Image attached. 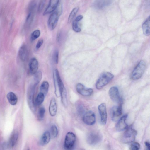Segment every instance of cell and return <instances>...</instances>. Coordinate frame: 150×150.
I'll use <instances>...</instances> for the list:
<instances>
[{
    "label": "cell",
    "mask_w": 150,
    "mask_h": 150,
    "mask_svg": "<svg viewBox=\"0 0 150 150\" xmlns=\"http://www.w3.org/2000/svg\"><path fill=\"white\" fill-rule=\"evenodd\" d=\"M55 75L58 88L61 97V101L63 105L67 107L68 105L67 92L57 69L55 70Z\"/></svg>",
    "instance_id": "6da1fadb"
},
{
    "label": "cell",
    "mask_w": 150,
    "mask_h": 150,
    "mask_svg": "<svg viewBox=\"0 0 150 150\" xmlns=\"http://www.w3.org/2000/svg\"><path fill=\"white\" fill-rule=\"evenodd\" d=\"M62 13V6H59L50 15L47 21L48 26L50 30H52L55 28Z\"/></svg>",
    "instance_id": "7a4b0ae2"
},
{
    "label": "cell",
    "mask_w": 150,
    "mask_h": 150,
    "mask_svg": "<svg viewBox=\"0 0 150 150\" xmlns=\"http://www.w3.org/2000/svg\"><path fill=\"white\" fill-rule=\"evenodd\" d=\"M114 75L109 72H105L100 76L96 83V87L100 89L108 84L113 79Z\"/></svg>",
    "instance_id": "3957f363"
},
{
    "label": "cell",
    "mask_w": 150,
    "mask_h": 150,
    "mask_svg": "<svg viewBox=\"0 0 150 150\" xmlns=\"http://www.w3.org/2000/svg\"><path fill=\"white\" fill-rule=\"evenodd\" d=\"M146 64L143 60L140 61L134 69L131 75V78L133 80L139 79L142 76L145 70Z\"/></svg>",
    "instance_id": "277c9868"
},
{
    "label": "cell",
    "mask_w": 150,
    "mask_h": 150,
    "mask_svg": "<svg viewBox=\"0 0 150 150\" xmlns=\"http://www.w3.org/2000/svg\"><path fill=\"white\" fill-rule=\"evenodd\" d=\"M126 129L122 137V141L125 143L132 142L135 139L137 132L132 128L131 126L128 127Z\"/></svg>",
    "instance_id": "5b68a950"
},
{
    "label": "cell",
    "mask_w": 150,
    "mask_h": 150,
    "mask_svg": "<svg viewBox=\"0 0 150 150\" xmlns=\"http://www.w3.org/2000/svg\"><path fill=\"white\" fill-rule=\"evenodd\" d=\"M76 141V136L75 134L71 132H68L65 136L64 148L66 150L72 149L74 147Z\"/></svg>",
    "instance_id": "8992f818"
},
{
    "label": "cell",
    "mask_w": 150,
    "mask_h": 150,
    "mask_svg": "<svg viewBox=\"0 0 150 150\" xmlns=\"http://www.w3.org/2000/svg\"><path fill=\"white\" fill-rule=\"evenodd\" d=\"M102 139V137L100 133L96 132H92L87 134L86 140L89 145H94L99 143Z\"/></svg>",
    "instance_id": "52a82bcc"
},
{
    "label": "cell",
    "mask_w": 150,
    "mask_h": 150,
    "mask_svg": "<svg viewBox=\"0 0 150 150\" xmlns=\"http://www.w3.org/2000/svg\"><path fill=\"white\" fill-rule=\"evenodd\" d=\"M109 95L113 101L117 103H122V99L120 96L118 88L115 86L111 87L109 91Z\"/></svg>",
    "instance_id": "ba28073f"
},
{
    "label": "cell",
    "mask_w": 150,
    "mask_h": 150,
    "mask_svg": "<svg viewBox=\"0 0 150 150\" xmlns=\"http://www.w3.org/2000/svg\"><path fill=\"white\" fill-rule=\"evenodd\" d=\"M96 120L95 115L94 112L92 111H87L83 115V120L86 125H91L94 124L96 122Z\"/></svg>",
    "instance_id": "9c48e42d"
},
{
    "label": "cell",
    "mask_w": 150,
    "mask_h": 150,
    "mask_svg": "<svg viewBox=\"0 0 150 150\" xmlns=\"http://www.w3.org/2000/svg\"><path fill=\"white\" fill-rule=\"evenodd\" d=\"M76 89L78 93L84 96H90L93 92L92 89L86 88L83 84L79 83L77 84Z\"/></svg>",
    "instance_id": "30bf717a"
},
{
    "label": "cell",
    "mask_w": 150,
    "mask_h": 150,
    "mask_svg": "<svg viewBox=\"0 0 150 150\" xmlns=\"http://www.w3.org/2000/svg\"><path fill=\"white\" fill-rule=\"evenodd\" d=\"M98 110L100 117V121L103 125H105L107 121V112L106 104L103 103L98 106Z\"/></svg>",
    "instance_id": "8fae6325"
},
{
    "label": "cell",
    "mask_w": 150,
    "mask_h": 150,
    "mask_svg": "<svg viewBox=\"0 0 150 150\" xmlns=\"http://www.w3.org/2000/svg\"><path fill=\"white\" fill-rule=\"evenodd\" d=\"M110 114L112 119L116 121L122 114V103L118 106H114L111 109Z\"/></svg>",
    "instance_id": "7c38bea8"
},
{
    "label": "cell",
    "mask_w": 150,
    "mask_h": 150,
    "mask_svg": "<svg viewBox=\"0 0 150 150\" xmlns=\"http://www.w3.org/2000/svg\"><path fill=\"white\" fill-rule=\"evenodd\" d=\"M59 0H50L48 5L43 13V15H45L53 12L58 6Z\"/></svg>",
    "instance_id": "4fadbf2b"
},
{
    "label": "cell",
    "mask_w": 150,
    "mask_h": 150,
    "mask_svg": "<svg viewBox=\"0 0 150 150\" xmlns=\"http://www.w3.org/2000/svg\"><path fill=\"white\" fill-rule=\"evenodd\" d=\"M127 115H125L121 117L117 122L115 126L116 130L118 131H121L126 129L128 127L126 121Z\"/></svg>",
    "instance_id": "5bb4252c"
},
{
    "label": "cell",
    "mask_w": 150,
    "mask_h": 150,
    "mask_svg": "<svg viewBox=\"0 0 150 150\" xmlns=\"http://www.w3.org/2000/svg\"><path fill=\"white\" fill-rule=\"evenodd\" d=\"M35 85H32L30 87L29 91L28 101L30 106L32 109L35 110V106L34 100V97L35 92Z\"/></svg>",
    "instance_id": "9a60e30c"
},
{
    "label": "cell",
    "mask_w": 150,
    "mask_h": 150,
    "mask_svg": "<svg viewBox=\"0 0 150 150\" xmlns=\"http://www.w3.org/2000/svg\"><path fill=\"white\" fill-rule=\"evenodd\" d=\"M51 134L50 132L48 131H45L43 134L40 139V145L42 146L46 145L49 142Z\"/></svg>",
    "instance_id": "2e32d148"
},
{
    "label": "cell",
    "mask_w": 150,
    "mask_h": 150,
    "mask_svg": "<svg viewBox=\"0 0 150 150\" xmlns=\"http://www.w3.org/2000/svg\"><path fill=\"white\" fill-rule=\"evenodd\" d=\"M38 63L35 58H32L30 60L29 63V69L30 73L34 74L38 71Z\"/></svg>",
    "instance_id": "e0dca14e"
},
{
    "label": "cell",
    "mask_w": 150,
    "mask_h": 150,
    "mask_svg": "<svg viewBox=\"0 0 150 150\" xmlns=\"http://www.w3.org/2000/svg\"><path fill=\"white\" fill-rule=\"evenodd\" d=\"M49 110L51 116L53 117L56 114L57 107L56 100L54 98H52L50 100Z\"/></svg>",
    "instance_id": "ac0fdd59"
},
{
    "label": "cell",
    "mask_w": 150,
    "mask_h": 150,
    "mask_svg": "<svg viewBox=\"0 0 150 150\" xmlns=\"http://www.w3.org/2000/svg\"><path fill=\"white\" fill-rule=\"evenodd\" d=\"M150 18L149 16L143 23L142 28L144 35L148 36L150 35Z\"/></svg>",
    "instance_id": "d6986e66"
},
{
    "label": "cell",
    "mask_w": 150,
    "mask_h": 150,
    "mask_svg": "<svg viewBox=\"0 0 150 150\" xmlns=\"http://www.w3.org/2000/svg\"><path fill=\"white\" fill-rule=\"evenodd\" d=\"M28 51L26 46L23 45L20 48L19 51V56L20 59L23 61H25L28 57Z\"/></svg>",
    "instance_id": "ffe728a7"
},
{
    "label": "cell",
    "mask_w": 150,
    "mask_h": 150,
    "mask_svg": "<svg viewBox=\"0 0 150 150\" xmlns=\"http://www.w3.org/2000/svg\"><path fill=\"white\" fill-rule=\"evenodd\" d=\"M7 99L9 103L13 105L16 104L18 101V98L14 93L12 92L8 93L7 95Z\"/></svg>",
    "instance_id": "44dd1931"
},
{
    "label": "cell",
    "mask_w": 150,
    "mask_h": 150,
    "mask_svg": "<svg viewBox=\"0 0 150 150\" xmlns=\"http://www.w3.org/2000/svg\"><path fill=\"white\" fill-rule=\"evenodd\" d=\"M18 137V133L16 132H13L9 140V144L11 147L13 146L16 144Z\"/></svg>",
    "instance_id": "7402d4cb"
},
{
    "label": "cell",
    "mask_w": 150,
    "mask_h": 150,
    "mask_svg": "<svg viewBox=\"0 0 150 150\" xmlns=\"http://www.w3.org/2000/svg\"><path fill=\"white\" fill-rule=\"evenodd\" d=\"M49 86V84L48 82L43 81L40 86V92L43 93L45 96L46 95L48 92Z\"/></svg>",
    "instance_id": "603a6c76"
},
{
    "label": "cell",
    "mask_w": 150,
    "mask_h": 150,
    "mask_svg": "<svg viewBox=\"0 0 150 150\" xmlns=\"http://www.w3.org/2000/svg\"><path fill=\"white\" fill-rule=\"evenodd\" d=\"M45 98V95L42 93L40 92L38 94L35 102L36 105H40L44 101Z\"/></svg>",
    "instance_id": "cb8c5ba5"
},
{
    "label": "cell",
    "mask_w": 150,
    "mask_h": 150,
    "mask_svg": "<svg viewBox=\"0 0 150 150\" xmlns=\"http://www.w3.org/2000/svg\"><path fill=\"white\" fill-rule=\"evenodd\" d=\"M79 10V8L77 7L74 8L72 9L70 13L68 18V23H70L71 22L76 16Z\"/></svg>",
    "instance_id": "d4e9b609"
},
{
    "label": "cell",
    "mask_w": 150,
    "mask_h": 150,
    "mask_svg": "<svg viewBox=\"0 0 150 150\" xmlns=\"http://www.w3.org/2000/svg\"><path fill=\"white\" fill-rule=\"evenodd\" d=\"M42 78V74L41 71H37L34 74V81L35 85L38 84L41 80Z\"/></svg>",
    "instance_id": "484cf974"
},
{
    "label": "cell",
    "mask_w": 150,
    "mask_h": 150,
    "mask_svg": "<svg viewBox=\"0 0 150 150\" xmlns=\"http://www.w3.org/2000/svg\"><path fill=\"white\" fill-rule=\"evenodd\" d=\"M45 112V110L43 107H40L38 110V118L39 120H41L43 119Z\"/></svg>",
    "instance_id": "4316f807"
},
{
    "label": "cell",
    "mask_w": 150,
    "mask_h": 150,
    "mask_svg": "<svg viewBox=\"0 0 150 150\" xmlns=\"http://www.w3.org/2000/svg\"><path fill=\"white\" fill-rule=\"evenodd\" d=\"M78 21L74 19L72 23V28L73 30L76 32H80L81 30V28L79 26Z\"/></svg>",
    "instance_id": "83f0119b"
},
{
    "label": "cell",
    "mask_w": 150,
    "mask_h": 150,
    "mask_svg": "<svg viewBox=\"0 0 150 150\" xmlns=\"http://www.w3.org/2000/svg\"><path fill=\"white\" fill-rule=\"evenodd\" d=\"M50 134L53 138L56 137L58 134V130L57 126L55 125H52L50 128Z\"/></svg>",
    "instance_id": "f1b7e54d"
},
{
    "label": "cell",
    "mask_w": 150,
    "mask_h": 150,
    "mask_svg": "<svg viewBox=\"0 0 150 150\" xmlns=\"http://www.w3.org/2000/svg\"><path fill=\"white\" fill-rule=\"evenodd\" d=\"M40 32L39 30H35L31 33L30 36V39L31 41H34L38 38L40 36Z\"/></svg>",
    "instance_id": "f546056e"
},
{
    "label": "cell",
    "mask_w": 150,
    "mask_h": 150,
    "mask_svg": "<svg viewBox=\"0 0 150 150\" xmlns=\"http://www.w3.org/2000/svg\"><path fill=\"white\" fill-rule=\"evenodd\" d=\"M76 108L79 115H83L85 112V108L83 104L81 103L78 104L76 106Z\"/></svg>",
    "instance_id": "4dcf8cb0"
},
{
    "label": "cell",
    "mask_w": 150,
    "mask_h": 150,
    "mask_svg": "<svg viewBox=\"0 0 150 150\" xmlns=\"http://www.w3.org/2000/svg\"><path fill=\"white\" fill-rule=\"evenodd\" d=\"M46 0H40L38 8V12H41L43 8L45 3Z\"/></svg>",
    "instance_id": "1f68e13d"
},
{
    "label": "cell",
    "mask_w": 150,
    "mask_h": 150,
    "mask_svg": "<svg viewBox=\"0 0 150 150\" xmlns=\"http://www.w3.org/2000/svg\"><path fill=\"white\" fill-rule=\"evenodd\" d=\"M140 148L139 144L137 142L132 143L131 145L130 149L132 150H138Z\"/></svg>",
    "instance_id": "d6a6232c"
},
{
    "label": "cell",
    "mask_w": 150,
    "mask_h": 150,
    "mask_svg": "<svg viewBox=\"0 0 150 150\" xmlns=\"http://www.w3.org/2000/svg\"><path fill=\"white\" fill-rule=\"evenodd\" d=\"M53 60L54 63L57 64L58 63L59 60V52L58 50H56L53 54Z\"/></svg>",
    "instance_id": "836d02e7"
},
{
    "label": "cell",
    "mask_w": 150,
    "mask_h": 150,
    "mask_svg": "<svg viewBox=\"0 0 150 150\" xmlns=\"http://www.w3.org/2000/svg\"><path fill=\"white\" fill-rule=\"evenodd\" d=\"M43 43V40L42 39H40L38 41L36 46L37 49H39Z\"/></svg>",
    "instance_id": "e575fe53"
},
{
    "label": "cell",
    "mask_w": 150,
    "mask_h": 150,
    "mask_svg": "<svg viewBox=\"0 0 150 150\" xmlns=\"http://www.w3.org/2000/svg\"><path fill=\"white\" fill-rule=\"evenodd\" d=\"M145 144L147 148V149L148 150H149L150 147V145L149 142L147 141H146L145 142Z\"/></svg>",
    "instance_id": "d590c367"
}]
</instances>
